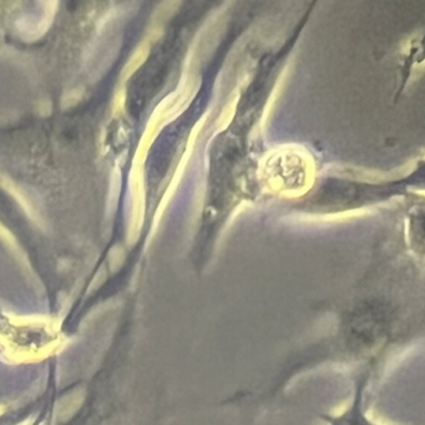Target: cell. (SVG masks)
<instances>
[{"mask_svg":"<svg viewBox=\"0 0 425 425\" xmlns=\"http://www.w3.org/2000/svg\"><path fill=\"white\" fill-rule=\"evenodd\" d=\"M150 54V41H145L136 48L135 52L132 54L131 58L127 64L125 69H124V79L127 80L132 74H135L138 71V68L146 62V59Z\"/></svg>","mask_w":425,"mask_h":425,"instance_id":"obj_5","label":"cell"},{"mask_svg":"<svg viewBox=\"0 0 425 425\" xmlns=\"http://www.w3.org/2000/svg\"><path fill=\"white\" fill-rule=\"evenodd\" d=\"M367 380H363L358 387L351 403L347 404L345 408L339 412L332 413L333 419L340 422V425H383L377 423L369 417L364 407V391H366Z\"/></svg>","mask_w":425,"mask_h":425,"instance_id":"obj_4","label":"cell"},{"mask_svg":"<svg viewBox=\"0 0 425 425\" xmlns=\"http://www.w3.org/2000/svg\"><path fill=\"white\" fill-rule=\"evenodd\" d=\"M132 216L129 227V242L136 241L145 219V182L143 167L132 166Z\"/></svg>","mask_w":425,"mask_h":425,"instance_id":"obj_3","label":"cell"},{"mask_svg":"<svg viewBox=\"0 0 425 425\" xmlns=\"http://www.w3.org/2000/svg\"><path fill=\"white\" fill-rule=\"evenodd\" d=\"M259 173L266 190L284 199H298L315 184L316 165L305 147L282 145L264 156Z\"/></svg>","mask_w":425,"mask_h":425,"instance_id":"obj_1","label":"cell"},{"mask_svg":"<svg viewBox=\"0 0 425 425\" xmlns=\"http://www.w3.org/2000/svg\"><path fill=\"white\" fill-rule=\"evenodd\" d=\"M238 99H240V95H237L233 100H231L230 103L226 105L222 114L219 115V121H217V130L219 131H222V130H224L226 127L230 125L231 121H232L236 114Z\"/></svg>","mask_w":425,"mask_h":425,"instance_id":"obj_6","label":"cell"},{"mask_svg":"<svg viewBox=\"0 0 425 425\" xmlns=\"http://www.w3.org/2000/svg\"><path fill=\"white\" fill-rule=\"evenodd\" d=\"M194 84L184 85L182 89H178V92L170 95L165 99L159 108L156 109L154 115L151 116L147 127L145 130L144 135L141 138V141L138 144V151L135 154L134 164L132 166H141L145 164L146 156L149 152L150 146L155 141L156 136L161 130L162 127H165L168 121L176 117L178 114H181L187 105L190 103L191 98L194 95Z\"/></svg>","mask_w":425,"mask_h":425,"instance_id":"obj_2","label":"cell"}]
</instances>
